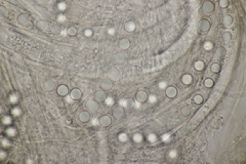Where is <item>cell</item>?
<instances>
[{
	"label": "cell",
	"instance_id": "83f0119b",
	"mask_svg": "<svg viewBox=\"0 0 246 164\" xmlns=\"http://www.w3.org/2000/svg\"><path fill=\"white\" fill-rule=\"evenodd\" d=\"M193 101H194V103H195L196 105H201V104L203 103L204 99H203V97H202L201 94H196L195 97H194Z\"/></svg>",
	"mask_w": 246,
	"mask_h": 164
},
{
	"label": "cell",
	"instance_id": "4316f807",
	"mask_svg": "<svg viewBox=\"0 0 246 164\" xmlns=\"http://www.w3.org/2000/svg\"><path fill=\"white\" fill-rule=\"evenodd\" d=\"M123 105H124V107L127 108V109H132L134 104H133V101L131 99H126L124 101V103H123Z\"/></svg>",
	"mask_w": 246,
	"mask_h": 164
},
{
	"label": "cell",
	"instance_id": "1f68e13d",
	"mask_svg": "<svg viewBox=\"0 0 246 164\" xmlns=\"http://www.w3.org/2000/svg\"><path fill=\"white\" fill-rule=\"evenodd\" d=\"M83 34H84V36L87 37V38H90V37H92V35H93V31L91 30V29H85Z\"/></svg>",
	"mask_w": 246,
	"mask_h": 164
},
{
	"label": "cell",
	"instance_id": "8992f818",
	"mask_svg": "<svg viewBox=\"0 0 246 164\" xmlns=\"http://www.w3.org/2000/svg\"><path fill=\"white\" fill-rule=\"evenodd\" d=\"M112 114H113V116L116 118V119H121L123 116H124L125 111L122 107H120V106H116V107H114L113 110H112Z\"/></svg>",
	"mask_w": 246,
	"mask_h": 164
},
{
	"label": "cell",
	"instance_id": "f546056e",
	"mask_svg": "<svg viewBox=\"0 0 246 164\" xmlns=\"http://www.w3.org/2000/svg\"><path fill=\"white\" fill-rule=\"evenodd\" d=\"M226 53H227V50H226V48L225 47H218V49L216 50V55H218V57H220V58H224L225 55H226Z\"/></svg>",
	"mask_w": 246,
	"mask_h": 164
},
{
	"label": "cell",
	"instance_id": "277c9868",
	"mask_svg": "<svg viewBox=\"0 0 246 164\" xmlns=\"http://www.w3.org/2000/svg\"><path fill=\"white\" fill-rule=\"evenodd\" d=\"M101 88L105 91H109L113 88V80L110 78H104L101 82Z\"/></svg>",
	"mask_w": 246,
	"mask_h": 164
},
{
	"label": "cell",
	"instance_id": "d6986e66",
	"mask_svg": "<svg viewBox=\"0 0 246 164\" xmlns=\"http://www.w3.org/2000/svg\"><path fill=\"white\" fill-rule=\"evenodd\" d=\"M182 82L184 83L185 85H190L192 82H193V76L190 75V74H185V75L182 77Z\"/></svg>",
	"mask_w": 246,
	"mask_h": 164
},
{
	"label": "cell",
	"instance_id": "484cf974",
	"mask_svg": "<svg viewBox=\"0 0 246 164\" xmlns=\"http://www.w3.org/2000/svg\"><path fill=\"white\" fill-rule=\"evenodd\" d=\"M222 38L225 42H229V41H231V39H232V34H231V32H229V31H226V32L223 33Z\"/></svg>",
	"mask_w": 246,
	"mask_h": 164
},
{
	"label": "cell",
	"instance_id": "f1b7e54d",
	"mask_svg": "<svg viewBox=\"0 0 246 164\" xmlns=\"http://www.w3.org/2000/svg\"><path fill=\"white\" fill-rule=\"evenodd\" d=\"M77 28L76 27H70V28L68 29V31H67V33H68V35L70 37H74V36H76L77 35Z\"/></svg>",
	"mask_w": 246,
	"mask_h": 164
},
{
	"label": "cell",
	"instance_id": "2e32d148",
	"mask_svg": "<svg viewBox=\"0 0 246 164\" xmlns=\"http://www.w3.org/2000/svg\"><path fill=\"white\" fill-rule=\"evenodd\" d=\"M113 60L116 64H123L125 62V60H126V57H125L122 53H115Z\"/></svg>",
	"mask_w": 246,
	"mask_h": 164
},
{
	"label": "cell",
	"instance_id": "5bb4252c",
	"mask_svg": "<svg viewBox=\"0 0 246 164\" xmlns=\"http://www.w3.org/2000/svg\"><path fill=\"white\" fill-rule=\"evenodd\" d=\"M70 95L73 99L77 101V99H81V97H82V92H81V90L79 88H73L70 92Z\"/></svg>",
	"mask_w": 246,
	"mask_h": 164
},
{
	"label": "cell",
	"instance_id": "7a4b0ae2",
	"mask_svg": "<svg viewBox=\"0 0 246 164\" xmlns=\"http://www.w3.org/2000/svg\"><path fill=\"white\" fill-rule=\"evenodd\" d=\"M119 75H120V72L116 67H111L108 69L107 76H108V78H110L111 80H117L118 78H119Z\"/></svg>",
	"mask_w": 246,
	"mask_h": 164
},
{
	"label": "cell",
	"instance_id": "7c38bea8",
	"mask_svg": "<svg viewBox=\"0 0 246 164\" xmlns=\"http://www.w3.org/2000/svg\"><path fill=\"white\" fill-rule=\"evenodd\" d=\"M79 120L82 123H86L90 120V113L88 111H82L79 114Z\"/></svg>",
	"mask_w": 246,
	"mask_h": 164
},
{
	"label": "cell",
	"instance_id": "4fadbf2b",
	"mask_svg": "<svg viewBox=\"0 0 246 164\" xmlns=\"http://www.w3.org/2000/svg\"><path fill=\"white\" fill-rule=\"evenodd\" d=\"M111 123H112V119L110 116L104 115L100 118V124H101L102 126H104V127H107V126H109Z\"/></svg>",
	"mask_w": 246,
	"mask_h": 164
},
{
	"label": "cell",
	"instance_id": "7402d4cb",
	"mask_svg": "<svg viewBox=\"0 0 246 164\" xmlns=\"http://www.w3.org/2000/svg\"><path fill=\"white\" fill-rule=\"evenodd\" d=\"M220 70H222V67H220V65L218 63H213L211 66H210V71L213 72V73H220Z\"/></svg>",
	"mask_w": 246,
	"mask_h": 164
},
{
	"label": "cell",
	"instance_id": "6da1fadb",
	"mask_svg": "<svg viewBox=\"0 0 246 164\" xmlns=\"http://www.w3.org/2000/svg\"><path fill=\"white\" fill-rule=\"evenodd\" d=\"M86 109L88 110L89 112H97L99 111L100 109V103H97V101H95V99H89V101L86 102Z\"/></svg>",
	"mask_w": 246,
	"mask_h": 164
},
{
	"label": "cell",
	"instance_id": "836d02e7",
	"mask_svg": "<svg viewBox=\"0 0 246 164\" xmlns=\"http://www.w3.org/2000/svg\"><path fill=\"white\" fill-rule=\"evenodd\" d=\"M133 140H134L135 143H141V141H143V138H141V136H139V133H137L134 136V138H133Z\"/></svg>",
	"mask_w": 246,
	"mask_h": 164
},
{
	"label": "cell",
	"instance_id": "e0dca14e",
	"mask_svg": "<svg viewBox=\"0 0 246 164\" xmlns=\"http://www.w3.org/2000/svg\"><path fill=\"white\" fill-rule=\"evenodd\" d=\"M135 28H137V26H135L134 22H132V21H128V22L125 23L124 25V29L125 31H127V32H133V31L135 30Z\"/></svg>",
	"mask_w": 246,
	"mask_h": 164
},
{
	"label": "cell",
	"instance_id": "603a6c76",
	"mask_svg": "<svg viewBox=\"0 0 246 164\" xmlns=\"http://www.w3.org/2000/svg\"><path fill=\"white\" fill-rule=\"evenodd\" d=\"M194 68H195L196 71H202L205 68V64L202 61H197L195 63V65H194Z\"/></svg>",
	"mask_w": 246,
	"mask_h": 164
},
{
	"label": "cell",
	"instance_id": "52a82bcc",
	"mask_svg": "<svg viewBox=\"0 0 246 164\" xmlns=\"http://www.w3.org/2000/svg\"><path fill=\"white\" fill-rule=\"evenodd\" d=\"M165 95L169 99H174L178 95V89L174 86H168L165 89Z\"/></svg>",
	"mask_w": 246,
	"mask_h": 164
},
{
	"label": "cell",
	"instance_id": "30bf717a",
	"mask_svg": "<svg viewBox=\"0 0 246 164\" xmlns=\"http://www.w3.org/2000/svg\"><path fill=\"white\" fill-rule=\"evenodd\" d=\"M55 82L53 79L46 80V81L43 83V89L45 91H53L55 90Z\"/></svg>",
	"mask_w": 246,
	"mask_h": 164
},
{
	"label": "cell",
	"instance_id": "5b68a950",
	"mask_svg": "<svg viewBox=\"0 0 246 164\" xmlns=\"http://www.w3.org/2000/svg\"><path fill=\"white\" fill-rule=\"evenodd\" d=\"M198 26H199V29L201 32H207V31L210 30L211 24H210L209 21L206 20V18H202V20H200Z\"/></svg>",
	"mask_w": 246,
	"mask_h": 164
},
{
	"label": "cell",
	"instance_id": "cb8c5ba5",
	"mask_svg": "<svg viewBox=\"0 0 246 164\" xmlns=\"http://www.w3.org/2000/svg\"><path fill=\"white\" fill-rule=\"evenodd\" d=\"M203 85L206 87V88H211V87L214 85L213 79H211V78H206V79L203 81Z\"/></svg>",
	"mask_w": 246,
	"mask_h": 164
},
{
	"label": "cell",
	"instance_id": "d4e9b609",
	"mask_svg": "<svg viewBox=\"0 0 246 164\" xmlns=\"http://www.w3.org/2000/svg\"><path fill=\"white\" fill-rule=\"evenodd\" d=\"M190 114H191V109L187 106L181 109V115L184 116V117H188V116H190Z\"/></svg>",
	"mask_w": 246,
	"mask_h": 164
},
{
	"label": "cell",
	"instance_id": "9a60e30c",
	"mask_svg": "<svg viewBox=\"0 0 246 164\" xmlns=\"http://www.w3.org/2000/svg\"><path fill=\"white\" fill-rule=\"evenodd\" d=\"M29 22V16L27 13H21L20 16H18V23L22 26H25L27 25Z\"/></svg>",
	"mask_w": 246,
	"mask_h": 164
},
{
	"label": "cell",
	"instance_id": "8fae6325",
	"mask_svg": "<svg viewBox=\"0 0 246 164\" xmlns=\"http://www.w3.org/2000/svg\"><path fill=\"white\" fill-rule=\"evenodd\" d=\"M57 93L60 95V97H66L67 94L69 93V88L67 85L65 84H61L58 86L57 88Z\"/></svg>",
	"mask_w": 246,
	"mask_h": 164
},
{
	"label": "cell",
	"instance_id": "ffe728a7",
	"mask_svg": "<svg viewBox=\"0 0 246 164\" xmlns=\"http://www.w3.org/2000/svg\"><path fill=\"white\" fill-rule=\"evenodd\" d=\"M223 23H224V25H226V26H230V25H232L233 16H231V14H226V16H224V18H223Z\"/></svg>",
	"mask_w": 246,
	"mask_h": 164
},
{
	"label": "cell",
	"instance_id": "e575fe53",
	"mask_svg": "<svg viewBox=\"0 0 246 164\" xmlns=\"http://www.w3.org/2000/svg\"><path fill=\"white\" fill-rule=\"evenodd\" d=\"M6 11H7V10H6V8L4 7L3 5L0 6V16H5Z\"/></svg>",
	"mask_w": 246,
	"mask_h": 164
},
{
	"label": "cell",
	"instance_id": "9c48e42d",
	"mask_svg": "<svg viewBox=\"0 0 246 164\" xmlns=\"http://www.w3.org/2000/svg\"><path fill=\"white\" fill-rule=\"evenodd\" d=\"M135 99L139 103H146L148 99V93L144 90H139L135 94Z\"/></svg>",
	"mask_w": 246,
	"mask_h": 164
},
{
	"label": "cell",
	"instance_id": "44dd1931",
	"mask_svg": "<svg viewBox=\"0 0 246 164\" xmlns=\"http://www.w3.org/2000/svg\"><path fill=\"white\" fill-rule=\"evenodd\" d=\"M36 27H37V29H38L39 31H44L45 29L47 28V25H46V22L45 21H38L37 22V24H36Z\"/></svg>",
	"mask_w": 246,
	"mask_h": 164
},
{
	"label": "cell",
	"instance_id": "ba28073f",
	"mask_svg": "<svg viewBox=\"0 0 246 164\" xmlns=\"http://www.w3.org/2000/svg\"><path fill=\"white\" fill-rule=\"evenodd\" d=\"M93 99L97 102V103H103L106 99V91L101 89V90H97L95 92V97Z\"/></svg>",
	"mask_w": 246,
	"mask_h": 164
},
{
	"label": "cell",
	"instance_id": "ac0fdd59",
	"mask_svg": "<svg viewBox=\"0 0 246 164\" xmlns=\"http://www.w3.org/2000/svg\"><path fill=\"white\" fill-rule=\"evenodd\" d=\"M129 46H130V41H129V39L127 38H122L121 40L119 41V47L123 50H125V49H128Z\"/></svg>",
	"mask_w": 246,
	"mask_h": 164
},
{
	"label": "cell",
	"instance_id": "3957f363",
	"mask_svg": "<svg viewBox=\"0 0 246 164\" xmlns=\"http://www.w3.org/2000/svg\"><path fill=\"white\" fill-rule=\"evenodd\" d=\"M215 9V4L212 1H205L202 4V10L205 13H211Z\"/></svg>",
	"mask_w": 246,
	"mask_h": 164
},
{
	"label": "cell",
	"instance_id": "d6a6232c",
	"mask_svg": "<svg viewBox=\"0 0 246 164\" xmlns=\"http://www.w3.org/2000/svg\"><path fill=\"white\" fill-rule=\"evenodd\" d=\"M218 5L220 6V8H227L229 6V1L228 0H220L218 2Z\"/></svg>",
	"mask_w": 246,
	"mask_h": 164
},
{
	"label": "cell",
	"instance_id": "4dcf8cb0",
	"mask_svg": "<svg viewBox=\"0 0 246 164\" xmlns=\"http://www.w3.org/2000/svg\"><path fill=\"white\" fill-rule=\"evenodd\" d=\"M61 31H62V28L60 25H53L51 27V33H53V34H60Z\"/></svg>",
	"mask_w": 246,
	"mask_h": 164
}]
</instances>
